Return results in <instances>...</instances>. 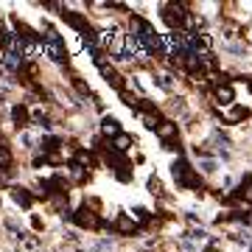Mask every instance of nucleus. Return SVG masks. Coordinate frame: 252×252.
I'll use <instances>...</instances> for the list:
<instances>
[{
    "label": "nucleus",
    "mask_w": 252,
    "mask_h": 252,
    "mask_svg": "<svg viewBox=\"0 0 252 252\" xmlns=\"http://www.w3.org/2000/svg\"><path fill=\"white\" fill-rule=\"evenodd\" d=\"M162 20H165V23H168L174 31H182L185 20H188V11H185V6H177V3H165V6H162Z\"/></svg>",
    "instance_id": "nucleus-2"
},
{
    "label": "nucleus",
    "mask_w": 252,
    "mask_h": 252,
    "mask_svg": "<svg viewBox=\"0 0 252 252\" xmlns=\"http://www.w3.org/2000/svg\"><path fill=\"white\" fill-rule=\"evenodd\" d=\"M73 221H76L81 230H95V227H101V221H104V219H101L98 213H93L90 207L84 205V207H79V210L73 213Z\"/></svg>",
    "instance_id": "nucleus-4"
},
{
    "label": "nucleus",
    "mask_w": 252,
    "mask_h": 252,
    "mask_svg": "<svg viewBox=\"0 0 252 252\" xmlns=\"http://www.w3.org/2000/svg\"><path fill=\"white\" fill-rule=\"evenodd\" d=\"M112 149L115 152H121V154H126L129 149H132V135H126V132H121V135L112 140Z\"/></svg>",
    "instance_id": "nucleus-9"
},
{
    "label": "nucleus",
    "mask_w": 252,
    "mask_h": 252,
    "mask_svg": "<svg viewBox=\"0 0 252 252\" xmlns=\"http://www.w3.org/2000/svg\"><path fill=\"white\" fill-rule=\"evenodd\" d=\"M11 118H14L17 126H28V109L23 107V104H17V107L11 109Z\"/></svg>",
    "instance_id": "nucleus-12"
},
{
    "label": "nucleus",
    "mask_w": 252,
    "mask_h": 252,
    "mask_svg": "<svg viewBox=\"0 0 252 252\" xmlns=\"http://www.w3.org/2000/svg\"><path fill=\"white\" fill-rule=\"evenodd\" d=\"M202 171H207V174L216 171V162H213V160H205V162H202Z\"/></svg>",
    "instance_id": "nucleus-18"
},
{
    "label": "nucleus",
    "mask_w": 252,
    "mask_h": 252,
    "mask_svg": "<svg viewBox=\"0 0 252 252\" xmlns=\"http://www.w3.org/2000/svg\"><path fill=\"white\" fill-rule=\"evenodd\" d=\"M56 146H59V137H42V149L51 152V149H56Z\"/></svg>",
    "instance_id": "nucleus-17"
},
{
    "label": "nucleus",
    "mask_w": 252,
    "mask_h": 252,
    "mask_svg": "<svg viewBox=\"0 0 252 252\" xmlns=\"http://www.w3.org/2000/svg\"><path fill=\"white\" fill-rule=\"evenodd\" d=\"M101 132L107 137H112L115 140L118 135H121V124H118V118H112V115H107L104 121H101Z\"/></svg>",
    "instance_id": "nucleus-6"
},
{
    "label": "nucleus",
    "mask_w": 252,
    "mask_h": 252,
    "mask_svg": "<svg viewBox=\"0 0 252 252\" xmlns=\"http://www.w3.org/2000/svg\"><path fill=\"white\" fill-rule=\"evenodd\" d=\"M241 118H247V109H241V107H235L227 112V121H241Z\"/></svg>",
    "instance_id": "nucleus-16"
},
{
    "label": "nucleus",
    "mask_w": 252,
    "mask_h": 252,
    "mask_svg": "<svg viewBox=\"0 0 252 252\" xmlns=\"http://www.w3.org/2000/svg\"><path fill=\"white\" fill-rule=\"evenodd\" d=\"M9 168H11V149L9 146H0V171L9 174Z\"/></svg>",
    "instance_id": "nucleus-13"
},
{
    "label": "nucleus",
    "mask_w": 252,
    "mask_h": 252,
    "mask_svg": "<svg viewBox=\"0 0 252 252\" xmlns=\"http://www.w3.org/2000/svg\"><path fill=\"white\" fill-rule=\"evenodd\" d=\"M42 51H45L51 59H56V62L67 59V51H64L62 39H59V34H56L54 28H48V31H45V45H42Z\"/></svg>",
    "instance_id": "nucleus-3"
},
{
    "label": "nucleus",
    "mask_w": 252,
    "mask_h": 252,
    "mask_svg": "<svg viewBox=\"0 0 252 252\" xmlns=\"http://www.w3.org/2000/svg\"><path fill=\"white\" fill-rule=\"evenodd\" d=\"M93 157L87 152H76V165H81V168H90Z\"/></svg>",
    "instance_id": "nucleus-15"
},
{
    "label": "nucleus",
    "mask_w": 252,
    "mask_h": 252,
    "mask_svg": "<svg viewBox=\"0 0 252 252\" xmlns=\"http://www.w3.org/2000/svg\"><path fill=\"white\" fill-rule=\"evenodd\" d=\"M171 174H174V180L180 182L182 188H193V190H202V180L196 177V171L188 165V160L185 157H180V160L171 165Z\"/></svg>",
    "instance_id": "nucleus-1"
},
{
    "label": "nucleus",
    "mask_w": 252,
    "mask_h": 252,
    "mask_svg": "<svg viewBox=\"0 0 252 252\" xmlns=\"http://www.w3.org/2000/svg\"><path fill=\"white\" fill-rule=\"evenodd\" d=\"M216 98L221 101V104H233V98H235V90L230 87V84H221V87H216Z\"/></svg>",
    "instance_id": "nucleus-11"
},
{
    "label": "nucleus",
    "mask_w": 252,
    "mask_h": 252,
    "mask_svg": "<svg viewBox=\"0 0 252 252\" xmlns=\"http://www.w3.org/2000/svg\"><path fill=\"white\" fill-rule=\"evenodd\" d=\"M235 196L244 199L247 205H252V177H244V182L238 185V190H235Z\"/></svg>",
    "instance_id": "nucleus-7"
},
{
    "label": "nucleus",
    "mask_w": 252,
    "mask_h": 252,
    "mask_svg": "<svg viewBox=\"0 0 252 252\" xmlns=\"http://www.w3.org/2000/svg\"><path fill=\"white\" fill-rule=\"evenodd\" d=\"M157 137H160L162 143H171L174 137H177V124H174V121H160V126H157Z\"/></svg>",
    "instance_id": "nucleus-5"
},
{
    "label": "nucleus",
    "mask_w": 252,
    "mask_h": 252,
    "mask_svg": "<svg viewBox=\"0 0 252 252\" xmlns=\"http://www.w3.org/2000/svg\"><path fill=\"white\" fill-rule=\"evenodd\" d=\"M67 174H70V177H73L76 182H81L84 177H87V168H81V165H76V162H73L70 168H67Z\"/></svg>",
    "instance_id": "nucleus-14"
},
{
    "label": "nucleus",
    "mask_w": 252,
    "mask_h": 252,
    "mask_svg": "<svg viewBox=\"0 0 252 252\" xmlns=\"http://www.w3.org/2000/svg\"><path fill=\"white\" fill-rule=\"evenodd\" d=\"M115 230L118 233H124V235H132V233H137V224L129 216H121L118 219V224H115Z\"/></svg>",
    "instance_id": "nucleus-10"
},
{
    "label": "nucleus",
    "mask_w": 252,
    "mask_h": 252,
    "mask_svg": "<svg viewBox=\"0 0 252 252\" xmlns=\"http://www.w3.org/2000/svg\"><path fill=\"white\" fill-rule=\"evenodd\" d=\"M11 199H14L20 207H31V202H34V196H31L26 188H11Z\"/></svg>",
    "instance_id": "nucleus-8"
}]
</instances>
